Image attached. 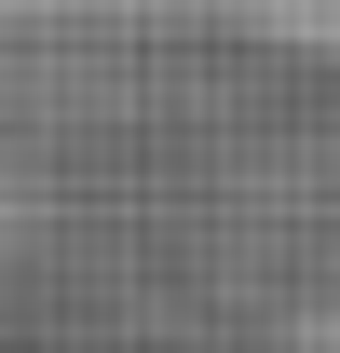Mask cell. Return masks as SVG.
I'll return each instance as SVG.
<instances>
[{"label":"cell","instance_id":"6da1fadb","mask_svg":"<svg viewBox=\"0 0 340 353\" xmlns=\"http://www.w3.org/2000/svg\"><path fill=\"white\" fill-rule=\"evenodd\" d=\"M0 28H258V41L340 54V0H0Z\"/></svg>","mask_w":340,"mask_h":353}]
</instances>
